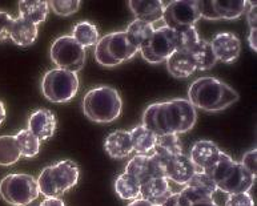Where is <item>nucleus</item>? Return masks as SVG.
<instances>
[{
	"label": "nucleus",
	"instance_id": "nucleus-1",
	"mask_svg": "<svg viewBox=\"0 0 257 206\" xmlns=\"http://www.w3.org/2000/svg\"><path fill=\"white\" fill-rule=\"evenodd\" d=\"M238 100V93L215 77H201L193 81L188 91V101L205 112L226 109Z\"/></svg>",
	"mask_w": 257,
	"mask_h": 206
},
{
	"label": "nucleus",
	"instance_id": "nucleus-2",
	"mask_svg": "<svg viewBox=\"0 0 257 206\" xmlns=\"http://www.w3.org/2000/svg\"><path fill=\"white\" fill-rule=\"evenodd\" d=\"M123 101L119 92L112 87H97L84 96L83 111L84 115L93 122L108 124L119 118Z\"/></svg>",
	"mask_w": 257,
	"mask_h": 206
},
{
	"label": "nucleus",
	"instance_id": "nucleus-3",
	"mask_svg": "<svg viewBox=\"0 0 257 206\" xmlns=\"http://www.w3.org/2000/svg\"><path fill=\"white\" fill-rule=\"evenodd\" d=\"M79 166L72 160H62L58 164L47 166L42 170L38 181L39 191L46 198L64 194L65 191L73 187L79 181Z\"/></svg>",
	"mask_w": 257,
	"mask_h": 206
},
{
	"label": "nucleus",
	"instance_id": "nucleus-4",
	"mask_svg": "<svg viewBox=\"0 0 257 206\" xmlns=\"http://www.w3.org/2000/svg\"><path fill=\"white\" fill-rule=\"evenodd\" d=\"M38 181L31 174H8L0 182V195L12 206H27L38 198Z\"/></svg>",
	"mask_w": 257,
	"mask_h": 206
},
{
	"label": "nucleus",
	"instance_id": "nucleus-5",
	"mask_svg": "<svg viewBox=\"0 0 257 206\" xmlns=\"http://www.w3.org/2000/svg\"><path fill=\"white\" fill-rule=\"evenodd\" d=\"M42 91L51 103H68L79 91V77L64 69H51L43 77Z\"/></svg>",
	"mask_w": 257,
	"mask_h": 206
},
{
	"label": "nucleus",
	"instance_id": "nucleus-6",
	"mask_svg": "<svg viewBox=\"0 0 257 206\" xmlns=\"http://www.w3.org/2000/svg\"><path fill=\"white\" fill-rule=\"evenodd\" d=\"M163 117H164L167 134L179 136L195 126L197 113H196V108L188 100L175 99L163 103Z\"/></svg>",
	"mask_w": 257,
	"mask_h": 206
},
{
	"label": "nucleus",
	"instance_id": "nucleus-7",
	"mask_svg": "<svg viewBox=\"0 0 257 206\" xmlns=\"http://www.w3.org/2000/svg\"><path fill=\"white\" fill-rule=\"evenodd\" d=\"M51 59L59 69L77 73L84 68L85 50L72 36H62L51 47Z\"/></svg>",
	"mask_w": 257,
	"mask_h": 206
},
{
	"label": "nucleus",
	"instance_id": "nucleus-8",
	"mask_svg": "<svg viewBox=\"0 0 257 206\" xmlns=\"http://www.w3.org/2000/svg\"><path fill=\"white\" fill-rule=\"evenodd\" d=\"M163 19L171 30L195 27L201 19L199 0H176L165 6Z\"/></svg>",
	"mask_w": 257,
	"mask_h": 206
},
{
	"label": "nucleus",
	"instance_id": "nucleus-9",
	"mask_svg": "<svg viewBox=\"0 0 257 206\" xmlns=\"http://www.w3.org/2000/svg\"><path fill=\"white\" fill-rule=\"evenodd\" d=\"M176 51L175 31L167 26L155 30L154 36L144 48L140 50L143 59L151 64H160Z\"/></svg>",
	"mask_w": 257,
	"mask_h": 206
},
{
	"label": "nucleus",
	"instance_id": "nucleus-10",
	"mask_svg": "<svg viewBox=\"0 0 257 206\" xmlns=\"http://www.w3.org/2000/svg\"><path fill=\"white\" fill-rule=\"evenodd\" d=\"M167 164L168 160H164L158 154H150V156H136L130 160L125 166L124 173H127L140 182V185L147 182L148 179L156 178V177H165L167 178Z\"/></svg>",
	"mask_w": 257,
	"mask_h": 206
},
{
	"label": "nucleus",
	"instance_id": "nucleus-11",
	"mask_svg": "<svg viewBox=\"0 0 257 206\" xmlns=\"http://www.w3.org/2000/svg\"><path fill=\"white\" fill-rule=\"evenodd\" d=\"M256 177L250 174L244 166L237 161H233L229 168L226 169L221 178L216 182L217 190H221L226 194L236 193H248L253 186Z\"/></svg>",
	"mask_w": 257,
	"mask_h": 206
},
{
	"label": "nucleus",
	"instance_id": "nucleus-12",
	"mask_svg": "<svg viewBox=\"0 0 257 206\" xmlns=\"http://www.w3.org/2000/svg\"><path fill=\"white\" fill-rule=\"evenodd\" d=\"M199 7L201 18L208 20L238 19L245 12L246 2L242 0H229V2H219L209 0L204 2L199 0Z\"/></svg>",
	"mask_w": 257,
	"mask_h": 206
},
{
	"label": "nucleus",
	"instance_id": "nucleus-13",
	"mask_svg": "<svg viewBox=\"0 0 257 206\" xmlns=\"http://www.w3.org/2000/svg\"><path fill=\"white\" fill-rule=\"evenodd\" d=\"M216 191L217 186L211 177H208L204 172H196L184 189L179 193L184 201H193V199L213 198Z\"/></svg>",
	"mask_w": 257,
	"mask_h": 206
},
{
	"label": "nucleus",
	"instance_id": "nucleus-14",
	"mask_svg": "<svg viewBox=\"0 0 257 206\" xmlns=\"http://www.w3.org/2000/svg\"><path fill=\"white\" fill-rule=\"evenodd\" d=\"M209 43L216 59L223 63H233L241 52L240 39L232 32H220Z\"/></svg>",
	"mask_w": 257,
	"mask_h": 206
},
{
	"label": "nucleus",
	"instance_id": "nucleus-15",
	"mask_svg": "<svg viewBox=\"0 0 257 206\" xmlns=\"http://www.w3.org/2000/svg\"><path fill=\"white\" fill-rule=\"evenodd\" d=\"M221 149L216 145L213 141L209 140H200L193 144L191 149V161L197 169V172H205L209 168H212L219 160Z\"/></svg>",
	"mask_w": 257,
	"mask_h": 206
},
{
	"label": "nucleus",
	"instance_id": "nucleus-16",
	"mask_svg": "<svg viewBox=\"0 0 257 206\" xmlns=\"http://www.w3.org/2000/svg\"><path fill=\"white\" fill-rule=\"evenodd\" d=\"M172 194L169 179L165 177L148 179L147 182L142 183L140 187V198L154 206H161Z\"/></svg>",
	"mask_w": 257,
	"mask_h": 206
},
{
	"label": "nucleus",
	"instance_id": "nucleus-17",
	"mask_svg": "<svg viewBox=\"0 0 257 206\" xmlns=\"http://www.w3.org/2000/svg\"><path fill=\"white\" fill-rule=\"evenodd\" d=\"M56 126H58L56 117L50 109H39L28 118L27 129L42 141L54 136Z\"/></svg>",
	"mask_w": 257,
	"mask_h": 206
},
{
	"label": "nucleus",
	"instance_id": "nucleus-18",
	"mask_svg": "<svg viewBox=\"0 0 257 206\" xmlns=\"http://www.w3.org/2000/svg\"><path fill=\"white\" fill-rule=\"evenodd\" d=\"M108 40V52L111 55V58L117 63L121 64L124 61L131 60L139 54V51L135 48L128 40L125 31L120 32H112L107 35Z\"/></svg>",
	"mask_w": 257,
	"mask_h": 206
},
{
	"label": "nucleus",
	"instance_id": "nucleus-19",
	"mask_svg": "<svg viewBox=\"0 0 257 206\" xmlns=\"http://www.w3.org/2000/svg\"><path fill=\"white\" fill-rule=\"evenodd\" d=\"M135 18L146 23L154 24L163 19L165 4L160 0H131L128 2Z\"/></svg>",
	"mask_w": 257,
	"mask_h": 206
},
{
	"label": "nucleus",
	"instance_id": "nucleus-20",
	"mask_svg": "<svg viewBox=\"0 0 257 206\" xmlns=\"http://www.w3.org/2000/svg\"><path fill=\"white\" fill-rule=\"evenodd\" d=\"M196 172L197 169L195 168L191 158L185 156L184 153L180 156L172 157L167 164V178L169 181H175L179 185H187Z\"/></svg>",
	"mask_w": 257,
	"mask_h": 206
},
{
	"label": "nucleus",
	"instance_id": "nucleus-21",
	"mask_svg": "<svg viewBox=\"0 0 257 206\" xmlns=\"http://www.w3.org/2000/svg\"><path fill=\"white\" fill-rule=\"evenodd\" d=\"M104 148L112 158H125L134 152L132 150V141H131V133L127 130L112 132L105 138Z\"/></svg>",
	"mask_w": 257,
	"mask_h": 206
},
{
	"label": "nucleus",
	"instance_id": "nucleus-22",
	"mask_svg": "<svg viewBox=\"0 0 257 206\" xmlns=\"http://www.w3.org/2000/svg\"><path fill=\"white\" fill-rule=\"evenodd\" d=\"M165 61L168 72L176 79H187L196 71L192 56L188 52L175 51Z\"/></svg>",
	"mask_w": 257,
	"mask_h": 206
},
{
	"label": "nucleus",
	"instance_id": "nucleus-23",
	"mask_svg": "<svg viewBox=\"0 0 257 206\" xmlns=\"http://www.w3.org/2000/svg\"><path fill=\"white\" fill-rule=\"evenodd\" d=\"M10 39L15 43L16 46H32L35 40L38 39V26H35L23 18L18 16L16 19H14V23H12Z\"/></svg>",
	"mask_w": 257,
	"mask_h": 206
},
{
	"label": "nucleus",
	"instance_id": "nucleus-24",
	"mask_svg": "<svg viewBox=\"0 0 257 206\" xmlns=\"http://www.w3.org/2000/svg\"><path fill=\"white\" fill-rule=\"evenodd\" d=\"M131 141H132V150L138 156H150L154 153L155 144H156V134L148 130L146 126L138 125L131 130Z\"/></svg>",
	"mask_w": 257,
	"mask_h": 206
},
{
	"label": "nucleus",
	"instance_id": "nucleus-25",
	"mask_svg": "<svg viewBox=\"0 0 257 206\" xmlns=\"http://www.w3.org/2000/svg\"><path fill=\"white\" fill-rule=\"evenodd\" d=\"M154 24L146 23V22H142V20L135 19L128 26L127 31H125V35H127L131 44L140 52V50L144 48L150 43L151 38L154 36Z\"/></svg>",
	"mask_w": 257,
	"mask_h": 206
},
{
	"label": "nucleus",
	"instance_id": "nucleus-26",
	"mask_svg": "<svg viewBox=\"0 0 257 206\" xmlns=\"http://www.w3.org/2000/svg\"><path fill=\"white\" fill-rule=\"evenodd\" d=\"M50 12L48 2H28V0H22L19 3V16L23 18L30 23L39 26L46 22L47 16Z\"/></svg>",
	"mask_w": 257,
	"mask_h": 206
},
{
	"label": "nucleus",
	"instance_id": "nucleus-27",
	"mask_svg": "<svg viewBox=\"0 0 257 206\" xmlns=\"http://www.w3.org/2000/svg\"><path fill=\"white\" fill-rule=\"evenodd\" d=\"M189 55L192 56L196 71H208V69L213 68L217 61L215 54H213V50H212L211 43L204 39H200L199 43L189 52Z\"/></svg>",
	"mask_w": 257,
	"mask_h": 206
},
{
	"label": "nucleus",
	"instance_id": "nucleus-28",
	"mask_svg": "<svg viewBox=\"0 0 257 206\" xmlns=\"http://www.w3.org/2000/svg\"><path fill=\"white\" fill-rule=\"evenodd\" d=\"M155 154L164 158L171 160L172 157L183 154V144L177 134H163L156 137V144L154 149Z\"/></svg>",
	"mask_w": 257,
	"mask_h": 206
},
{
	"label": "nucleus",
	"instance_id": "nucleus-29",
	"mask_svg": "<svg viewBox=\"0 0 257 206\" xmlns=\"http://www.w3.org/2000/svg\"><path fill=\"white\" fill-rule=\"evenodd\" d=\"M143 126L151 130L156 136L167 134L164 117H163V103H155L147 108L143 113Z\"/></svg>",
	"mask_w": 257,
	"mask_h": 206
},
{
	"label": "nucleus",
	"instance_id": "nucleus-30",
	"mask_svg": "<svg viewBox=\"0 0 257 206\" xmlns=\"http://www.w3.org/2000/svg\"><path fill=\"white\" fill-rule=\"evenodd\" d=\"M140 182L132 176L123 173L120 174L115 181V191L121 199L125 201H134L140 198Z\"/></svg>",
	"mask_w": 257,
	"mask_h": 206
},
{
	"label": "nucleus",
	"instance_id": "nucleus-31",
	"mask_svg": "<svg viewBox=\"0 0 257 206\" xmlns=\"http://www.w3.org/2000/svg\"><path fill=\"white\" fill-rule=\"evenodd\" d=\"M75 40H76L79 44H80L83 48H87V47L96 46L97 42H99V31L95 24H92L91 22H79V23L73 27L72 35H71Z\"/></svg>",
	"mask_w": 257,
	"mask_h": 206
},
{
	"label": "nucleus",
	"instance_id": "nucleus-32",
	"mask_svg": "<svg viewBox=\"0 0 257 206\" xmlns=\"http://www.w3.org/2000/svg\"><path fill=\"white\" fill-rule=\"evenodd\" d=\"M19 145L15 136H0V165L10 166L20 160Z\"/></svg>",
	"mask_w": 257,
	"mask_h": 206
},
{
	"label": "nucleus",
	"instance_id": "nucleus-33",
	"mask_svg": "<svg viewBox=\"0 0 257 206\" xmlns=\"http://www.w3.org/2000/svg\"><path fill=\"white\" fill-rule=\"evenodd\" d=\"M16 141L19 145L22 157L32 158L40 150V140L28 129H23L15 134Z\"/></svg>",
	"mask_w": 257,
	"mask_h": 206
},
{
	"label": "nucleus",
	"instance_id": "nucleus-34",
	"mask_svg": "<svg viewBox=\"0 0 257 206\" xmlns=\"http://www.w3.org/2000/svg\"><path fill=\"white\" fill-rule=\"evenodd\" d=\"M175 31V43H176V51L180 52H191L193 47L199 43V32L195 27H185Z\"/></svg>",
	"mask_w": 257,
	"mask_h": 206
},
{
	"label": "nucleus",
	"instance_id": "nucleus-35",
	"mask_svg": "<svg viewBox=\"0 0 257 206\" xmlns=\"http://www.w3.org/2000/svg\"><path fill=\"white\" fill-rule=\"evenodd\" d=\"M81 2L79 0H51L48 2L50 10L59 16H69L73 15L75 12L79 11Z\"/></svg>",
	"mask_w": 257,
	"mask_h": 206
},
{
	"label": "nucleus",
	"instance_id": "nucleus-36",
	"mask_svg": "<svg viewBox=\"0 0 257 206\" xmlns=\"http://www.w3.org/2000/svg\"><path fill=\"white\" fill-rule=\"evenodd\" d=\"M95 59H96V61L100 65L107 67V68H112V67L119 65L111 58V55L108 52L107 35L103 36L101 39H99V42H97L96 47H95Z\"/></svg>",
	"mask_w": 257,
	"mask_h": 206
},
{
	"label": "nucleus",
	"instance_id": "nucleus-37",
	"mask_svg": "<svg viewBox=\"0 0 257 206\" xmlns=\"http://www.w3.org/2000/svg\"><path fill=\"white\" fill-rule=\"evenodd\" d=\"M225 206H254V203L249 193H236L228 194Z\"/></svg>",
	"mask_w": 257,
	"mask_h": 206
},
{
	"label": "nucleus",
	"instance_id": "nucleus-38",
	"mask_svg": "<svg viewBox=\"0 0 257 206\" xmlns=\"http://www.w3.org/2000/svg\"><path fill=\"white\" fill-rule=\"evenodd\" d=\"M12 23H14V18L10 14H7V12L0 11V34H2L3 40L10 39Z\"/></svg>",
	"mask_w": 257,
	"mask_h": 206
},
{
	"label": "nucleus",
	"instance_id": "nucleus-39",
	"mask_svg": "<svg viewBox=\"0 0 257 206\" xmlns=\"http://www.w3.org/2000/svg\"><path fill=\"white\" fill-rule=\"evenodd\" d=\"M256 148L250 149L249 152H246L245 154H244L241 162H240V164H241L250 174H253L254 177H256Z\"/></svg>",
	"mask_w": 257,
	"mask_h": 206
},
{
	"label": "nucleus",
	"instance_id": "nucleus-40",
	"mask_svg": "<svg viewBox=\"0 0 257 206\" xmlns=\"http://www.w3.org/2000/svg\"><path fill=\"white\" fill-rule=\"evenodd\" d=\"M248 6L249 8L245 10L248 26L249 30H256V2H248Z\"/></svg>",
	"mask_w": 257,
	"mask_h": 206
},
{
	"label": "nucleus",
	"instance_id": "nucleus-41",
	"mask_svg": "<svg viewBox=\"0 0 257 206\" xmlns=\"http://www.w3.org/2000/svg\"><path fill=\"white\" fill-rule=\"evenodd\" d=\"M179 194H180V193H179ZM181 202H183L184 206H219L215 201H213V198L193 199V201H184V199L181 198Z\"/></svg>",
	"mask_w": 257,
	"mask_h": 206
},
{
	"label": "nucleus",
	"instance_id": "nucleus-42",
	"mask_svg": "<svg viewBox=\"0 0 257 206\" xmlns=\"http://www.w3.org/2000/svg\"><path fill=\"white\" fill-rule=\"evenodd\" d=\"M161 206H184L183 202H181V198H180V194L179 193H175L169 197L167 201Z\"/></svg>",
	"mask_w": 257,
	"mask_h": 206
},
{
	"label": "nucleus",
	"instance_id": "nucleus-43",
	"mask_svg": "<svg viewBox=\"0 0 257 206\" xmlns=\"http://www.w3.org/2000/svg\"><path fill=\"white\" fill-rule=\"evenodd\" d=\"M39 206H65L60 198H54V197H48L43 201Z\"/></svg>",
	"mask_w": 257,
	"mask_h": 206
},
{
	"label": "nucleus",
	"instance_id": "nucleus-44",
	"mask_svg": "<svg viewBox=\"0 0 257 206\" xmlns=\"http://www.w3.org/2000/svg\"><path fill=\"white\" fill-rule=\"evenodd\" d=\"M248 42H249L250 48L253 51L257 50L256 46V30H249V36H248Z\"/></svg>",
	"mask_w": 257,
	"mask_h": 206
},
{
	"label": "nucleus",
	"instance_id": "nucleus-45",
	"mask_svg": "<svg viewBox=\"0 0 257 206\" xmlns=\"http://www.w3.org/2000/svg\"><path fill=\"white\" fill-rule=\"evenodd\" d=\"M127 206H154V205H151L150 202H147V201H144L143 198H138V199H134V201L128 203Z\"/></svg>",
	"mask_w": 257,
	"mask_h": 206
},
{
	"label": "nucleus",
	"instance_id": "nucleus-46",
	"mask_svg": "<svg viewBox=\"0 0 257 206\" xmlns=\"http://www.w3.org/2000/svg\"><path fill=\"white\" fill-rule=\"evenodd\" d=\"M4 120H6V107H4L3 101L0 100V125L3 124Z\"/></svg>",
	"mask_w": 257,
	"mask_h": 206
},
{
	"label": "nucleus",
	"instance_id": "nucleus-47",
	"mask_svg": "<svg viewBox=\"0 0 257 206\" xmlns=\"http://www.w3.org/2000/svg\"><path fill=\"white\" fill-rule=\"evenodd\" d=\"M0 42H3V38H2V34H0Z\"/></svg>",
	"mask_w": 257,
	"mask_h": 206
}]
</instances>
